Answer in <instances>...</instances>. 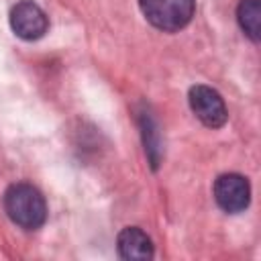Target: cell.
Listing matches in <instances>:
<instances>
[{
    "label": "cell",
    "mask_w": 261,
    "mask_h": 261,
    "mask_svg": "<svg viewBox=\"0 0 261 261\" xmlns=\"http://www.w3.org/2000/svg\"><path fill=\"white\" fill-rule=\"evenodd\" d=\"M145 18L159 31L175 33L184 29L196 10L194 0H139Z\"/></svg>",
    "instance_id": "cell-2"
},
{
    "label": "cell",
    "mask_w": 261,
    "mask_h": 261,
    "mask_svg": "<svg viewBox=\"0 0 261 261\" xmlns=\"http://www.w3.org/2000/svg\"><path fill=\"white\" fill-rule=\"evenodd\" d=\"M190 108L208 128H220L228 118L224 100L210 86H194L190 90Z\"/></svg>",
    "instance_id": "cell-4"
},
{
    "label": "cell",
    "mask_w": 261,
    "mask_h": 261,
    "mask_svg": "<svg viewBox=\"0 0 261 261\" xmlns=\"http://www.w3.org/2000/svg\"><path fill=\"white\" fill-rule=\"evenodd\" d=\"M10 27L16 37H20L24 41H37L47 33L49 20L37 2L20 0L10 10Z\"/></svg>",
    "instance_id": "cell-3"
},
{
    "label": "cell",
    "mask_w": 261,
    "mask_h": 261,
    "mask_svg": "<svg viewBox=\"0 0 261 261\" xmlns=\"http://www.w3.org/2000/svg\"><path fill=\"white\" fill-rule=\"evenodd\" d=\"M116 249L122 259H135V261H145L153 257V243L151 239L137 226H126L118 232L116 239Z\"/></svg>",
    "instance_id": "cell-6"
},
{
    "label": "cell",
    "mask_w": 261,
    "mask_h": 261,
    "mask_svg": "<svg viewBox=\"0 0 261 261\" xmlns=\"http://www.w3.org/2000/svg\"><path fill=\"white\" fill-rule=\"evenodd\" d=\"M141 124H143V135H145V149H147V153L151 157V165L155 169L157 161H159V147H157V141H155V126H153V120L147 114L143 116Z\"/></svg>",
    "instance_id": "cell-8"
},
{
    "label": "cell",
    "mask_w": 261,
    "mask_h": 261,
    "mask_svg": "<svg viewBox=\"0 0 261 261\" xmlns=\"http://www.w3.org/2000/svg\"><path fill=\"white\" fill-rule=\"evenodd\" d=\"M237 20L245 35L251 41H259L261 37V2L259 0H241L237 8Z\"/></svg>",
    "instance_id": "cell-7"
},
{
    "label": "cell",
    "mask_w": 261,
    "mask_h": 261,
    "mask_svg": "<svg viewBox=\"0 0 261 261\" xmlns=\"http://www.w3.org/2000/svg\"><path fill=\"white\" fill-rule=\"evenodd\" d=\"M214 200L228 214L243 212L251 200V186H249L247 177H243L239 173L218 175L214 181Z\"/></svg>",
    "instance_id": "cell-5"
},
{
    "label": "cell",
    "mask_w": 261,
    "mask_h": 261,
    "mask_svg": "<svg viewBox=\"0 0 261 261\" xmlns=\"http://www.w3.org/2000/svg\"><path fill=\"white\" fill-rule=\"evenodd\" d=\"M4 210L8 218L24 230H37L47 220L43 194L31 184H12L4 192Z\"/></svg>",
    "instance_id": "cell-1"
}]
</instances>
